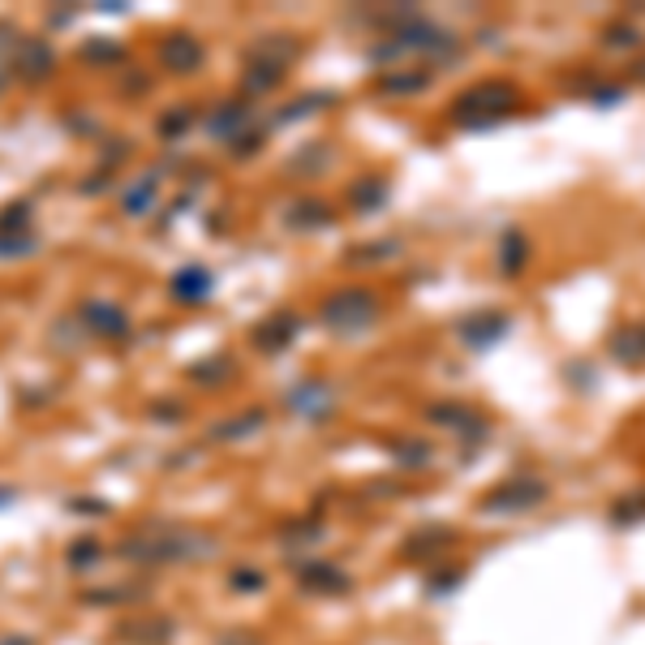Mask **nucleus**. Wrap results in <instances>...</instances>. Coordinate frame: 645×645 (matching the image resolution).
<instances>
[{
  "label": "nucleus",
  "instance_id": "nucleus-1",
  "mask_svg": "<svg viewBox=\"0 0 645 645\" xmlns=\"http://www.w3.org/2000/svg\"><path fill=\"white\" fill-rule=\"evenodd\" d=\"M121 559L129 564H199V559H212L219 551V538L207 530H194V526H173V521H155V526H142L134 534L121 538Z\"/></svg>",
  "mask_w": 645,
  "mask_h": 645
},
{
  "label": "nucleus",
  "instance_id": "nucleus-2",
  "mask_svg": "<svg viewBox=\"0 0 645 645\" xmlns=\"http://www.w3.org/2000/svg\"><path fill=\"white\" fill-rule=\"evenodd\" d=\"M517 108H521V91H517L513 83H504V78H486V83L465 87V91L452 100L447 116H452L456 129L482 134V129H495V125H504L508 116H517Z\"/></svg>",
  "mask_w": 645,
  "mask_h": 645
},
{
  "label": "nucleus",
  "instance_id": "nucleus-3",
  "mask_svg": "<svg viewBox=\"0 0 645 645\" xmlns=\"http://www.w3.org/2000/svg\"><path fill=\"white\" fill-rule=\"evenodd\" d=\"M405 52H418V56H430V61L456 65V61H460V39H456L452 30H443L439 22H430V17L418 13V17H409L405 26H396L388 43H375V48H370V61H396V56H405Z\"/></svg>",
  "mask_w": 645,
  "mask_h": 645
},
{
  "label": "nucleus",
  "instance_id": "nucleus-4",
  "mask_svg": "<svg viewBox=\"0 0 645 645\" xmlns=\"http://www.w3.org/2000/svg\"><path fill=\"white\" fill-rule=\"evenodd\" d=\"M379 315H383V306L370 289H336L319 306V322L331 336H362L379 322Z\"/></svg>",
  "mask_w": 645,
  "mask_h": 645
},
{
  "label": "nucleus",
  "instance_id": "nucleus-5",
  "mask_svg": "<svg viewBox=\"0 0 645 645\" xmlns=\"http://www.w3.org/2000/svg\"><path fill=\"white\" fill-rule=\"evenodd\" d=\"M551 499V486L534 478V473H517V478H504L495 482L482 499H478V513L486 517H521V513H534Z\"/></svg>",
  "mask_w": 645,
  "mask_h": 645
},
{
  "label": "nucleus",
  "instance_id": "nucleus-6",
  "mask_svg": "<svg viewBox=\"0 0 645 645\" xmlns=\"http://www.w3.org/2000/svg\"><path fill=\"white\" fill-rule=\"evenodd\" d=\"M508 331H513V315H504V311H473V315H465V319L456 322L460 344H465V349H473V353L495 349Z\"/></svg>",
  "mask_w": 645,
  "mask_h": 645
},
{
  "label": "nucleus",
  "instance_id": "nucleus-7",
  "mask_svg": "<svg viewBox=\"0 0 645 645\" xmlns=\"http://www.w3.org/2000/svg\"><path fill=\"white\" fill-rule=\"evenodd\" d=\"M427 418L434 422V427L456 430V434L465 439V447H473V443H482V439L491 434L486 414H478L473 405H460V401H439V405H430Z\"/></svg>",
  "mask_w": 645,
  "mask_h": 645
},
{
  "label": "nucleus",
  "instance_id": "nucleus-8",
  "mask_svg": "<svg viewBox=\"0 0 645 645\" xmlns=\"http://www.w3.org/2000/svg\"><path fill=\"white\" fill-rule=\"evenodd\" d=\"M289 409L302 422H327L336 414V392L322 379H302V383L289 388Z\"/></svg>",
  "mask_w": 645,
  "mask_h": 645
},
{
  "label": "nucleus",
  "instance_id": "nucleus-9",
  "mask_svg": "<svg viewBox=\"0 0 645 645\" xmlns=\"http://www.w3.org/2000/svg\"><path fill=\"white\" fill-rule=\"evenodd\" d=\"M298 585H302L306 594L340 598V594H349V590H353V577H349L340 564H331V559H306V564L298 568Z\"/></svg>",
  "mask_w": 645,
  "mask_h": 645
},
{
  "label": "nucleus",
  "instance_id": "nucleus-10",
  "mask_svg": "<svg viewBox=\"0 0 645 645\" xmlns=\"http://www.w3.org/2000/svg\"><path fill=\"white\" fill-rule=\"evenodd\" d=\"M607 353L620 370H645V322H620L607 336Z\"/></svg>",
  "mask_w": 645,
  "mask_h": 645
},
{
  "label": "nucleus",
  "instance_id": "nucleus-11",
  "mask_svg": "<svg viewBox=\"0 0 645 645\" xmlns=\"http://www.w3.org/2000/svg\"><path fill=\"white\" fill-rule=\"evenodd\" d=\"M298 331H302V319L289 315V311H280V315H271V319H263L254 327V349L280 353V349H289V344L298 340Z\"/></svg>",
  "mask_w": 645,
  "mask_h": 645
},
{
  "label": "nucleus",
  "instance_id": "nucleus-12",
  "mask_svg": "<svg viewBox=\"0 0 645 645\" xmlns=\"http://www.w3.org/2000/svg\"><path fill=\"white\" fill-rule=\"evenodd\" d=\"M78 319L87 322L96 336H104V340H121V336H129V315H125L121 306H112V302H87Z\"/></svg>",
  "mask_w": 645,
  "mask_h": 645
},
{
  "label": "nucleus",
  "instance_id": "nucleus-13",
  "mask_svg": "<svg viewBox=\"0 0 645 645\" xmlns=\"http://www.w3.org/2000/svg\"><path fill=\"white\" fill-rule=\"evenodd\" d=\"M452 542H456V530H447V526H422L418 534L405 542V559L409 564H427L434 555H447Z\"/></svg>",
  "mask_w": 645,
  "mask_h": 645
},
{
  "label": "nucleus",
  "instance_id": "nucleus-14",
  "mask_svg": "<svg viewBox=\"0 0 645 645\" xmlns=\"http://www.w3.org/2000/svg\"><path fill=\"white\" fill-rule=\"evenodd\" d=\"M160 61L173 65V74H194L203 65V43L194 35H168L160 48Z\"/></svg>",
  "mask_w": 645,
  "mask_h": 645
},
{
  "label": "nucleus",
  "instance_id": "nucleus-15",
  "mask_svg": "<svg viewBox=\"0 0 645 645\" xmlns=\"http://www.w3.org/2000/svg\"><path fill=\"white\" fill-rule=\"evenodd\" d=\"M298 43L289 39V35H267V39H258L250 52H245V61L250 65H271V69H289L293 61H298Z\"/></svg>",
  "mask_w": 645,
  "mask_h": 645
},
{
  "label": "nucleus",
  "instance_id": "nucleus-16",
  "mask_svg": "<svg viewBox=\"0 0 645 645\" xmlns=\"http://www.w3.org/2000/svg\"><path fill=\"white\" fill-rule=\"evenodd\" d=\"M52 48L43 43V39H22L17 43V52H13V74H22V78H48L52 74Z\"/></svg>",
  "mask_w": 645,
  "mask_h": 645
},
{
  "label": "nucleus",
  "instance_id": "nucleus-17",
  "mask_svg": "<svg viewBox=\"0 0 645 645\" xmlns=\"http://www.w3.org/2000/svg\"><path fill=\"white\" fill-rule=\"evenodd\" d=\"M526 267H530V237H526L521 228H508V232L499 237V271H504L508 280H517Z\"/></svg>",
  "mask_w": 645,
  "mask_h": 645
},
{
  "label": "nucleus",
  "instance_id": "nucleus-18",
  "mask_svg": "<svg viewBox=\"0 0 645 645\" xmlns=\"http://www.w3.org/2000/svg\"><path fill=\"white\" fill-rule=\"evenodd\" d=\"M388 181L383 177H357L353 186H349V207L357 215H375L383 203H388Z\"/></svg>",
  "mask_w": 645,
  "mask_h": 645
},
{
  "label": "nucleus",
  "instance_id": "nucleus-19",
  "mask_svg": "<svg viewBox=\"0 0 645 645\" xmlns=\"http://www.w3.org/2000/svg\"><path fill=\"white\" fill-rule=\"evenodd\" d=\"M607 521H611V530H637V526H645V486L624 491V495L611 504Z\"/></svg>",
  "mask_w": 645,
  "mask_h": 645
},
{
  "label": "nucleus",
  "instance_id": "nucleus-20",
  "mask_svg": "<svg viewBox=\"0 0 645 645\" xmlns=\"http://www.w3.org/2000/svg\"><path fill=\"white\" fill-rule=\"evenodd\" d=\"M430 83H434L430 69H396V74H383L375 87H379L383 96H422Z\"/></svg>",
  "mask_w": 645,
  "mask_h": 645
},
{
  "label": "nucleus",
  "instance_id": "nucleus-21",
  "mask_svg": "<svg viewBox=\"0 0 645 645\" xmlns=\"http://www.w3.org/2000/svg\"><path fill=\"white\" fill-rule=\"evenodd\" d=\"M173 298L177 302H203L212 298V271L207 267H186L173 276Z\"/></svg>",
  "mask_w": 645,
  "mask_h": 645
},
{
  "label": "nucleus",
  "instance_id": "nucleus-22",
  "mask_svg": "<svg viewBox=\"0 0 645 645\" xmlns=\"http://www.w3.org/2000/svg\"><path fill=\"white\" fill-rule=\"evenodd\" d=\"M250 121H254V108L224 104L212 116V121H207V129H212V134H219V138H228V142H241V129H245Z\"/></svg>",
  "mask_w": 645,
  "mask_h": 645
},
{
  "label": "nucleus",
  "instance_id": "nucleus-23",
  "mask_svg": "<svg viewBox=\"0 0 645 645\" xmlns=\"http://www.w3.org/2000/svg\"><path fill=\"white\" fill-rule=\"evenodd\" d=\"M336 215H331V207L327 203H319V199H302V203H293V212H289V224L293 228H327Z\"/></svg>",
  "mask_w": 645,
  "mask_h": 645
},
{
  "label": "nucleus",
  "instance_id": "nucleus-24",
  "mask_svg": "<svg viewBox=\"0 0 645 645\" xmlns=\"http://www.w3.org/2000/svg\"><path fill=\"white\" fill-rule=\"evenodd\" d=\"M100 559H104V542H100V538H78V542H69V551H65V564L78 568V572L96 568Z\"/></svg>",
  "mask_w": 645,
  "mask_h": 645
},
{
  "label": "nucleus",
  "instance_id": "nucleus-25",
  "mask_svg": "<svg viewBox=\"0 0 645 645\" xmlns=\"http://www.w3.org/2000/svg\"><path fill=\"white\" fill-rule=\"evenodd\" d=\"M173 633H177V629H173L168 620H138V629H121V637L134 645H160V642H168Z\"/></svg>",
  "mask_w": 645,
  "mask_h": 645
},
{
  "label": "nucleus",
  "instance_id": "nucleus-26",
  "mask_svg": "<svg viewBox=\"0 0 645 645\" xmlns=\"http://www.w3.org/2000/svg\"><path fill=\"white\" fill-rule=\"evenodd\" d=\"M603 48L607 52H633V48H642V30L633 22H611L603 30Z\"/></svg>",
  "mask_w": 645,
  "mask_h": 645
},
{
  "label": "nucleus",
  "instance_id": "nucleus-27",
  "mask_svg": "<svg viewBox=\"0 0 645 645\" xmlns=\"http://www.w3.org/2000/svg\"><path fill=\"white\" fill-rule=\"evenodd\" d=\"M319 538H322L319 521H289V526L280 530V542H284L289 551H311Z\"/></svg>",
  "mask_w": 645,
  "mask_h": 645
},
{
  "label": "nucleus",
  "instance_id": "nucleus-28",
  "mask_svg": "<svg viewBox=\"0 0 645 645\" xmlns=\"http://www.w3.org/2000/svg\"><path fill=\"white\" fill-rule=\"evenodd\" d=\"M155 194H160V177H155V173H147V177H142V186H134V190L125 194V212L147 215L151 212V203H155Z\"/></svg>",
  "mask_w": 645,
  "mask_h": 645
},
{
  "label": "nucleus",
  "instance_id": "nucleus-29",
  "mask_svg": "<svg viewBox=\"0 0 645 645\" xmlns=\"http://www.w3.org/2000/svg\"><path fill=\"white\" fill-rule=\"evenodd\" d=\"M392 456H396L401 465L422 469V465H430V443L427 439H396V443H392Z\"/></svg>",
  "mask_w": 645,
  "mask_h": 645
},
{
  "label": "nucleus",
  "instance_id": "nucleus-30",
  "mask_svg": "<svg viewBox=\"0 0 645 645\" xmlns=\"http://www.w3.org/2000/svg\"><path fill=\"white\" fill-rule=\"evenodd\" d=\"M460 585H465V568H439V572L427 577L430 598H447V594H456Z\"/></svg>",
  "mask_w": 645,
  "mask_h": 645
},
{
  "label": "nucleus",
  "instance_id": "nucleus-31",
  "mask_svg": "<svg viewBox=\"0 0 645 645\" xmlns=\"http://www.w3.org/2000/svg\"><path fill=\"white\" fill-rule=\"evenodd\" d=\"M258 427H263V414H258V409H250V414H237V422L215 427L212 434L215 439H245V434H254Z\"/></svg>",
  "mask_w": 645,
  "mask_h": 645
},
{
  "label": "nucleus",
  "instance_id": "nucleus-32",
  "mask_svg": "<svg viewBox=\"0 0 645 645\" xmlns=\"http://www.w3.org/2000/svg\"><path fill=\"white\" fill-rule=\"evenodd\" d=\"M228 585H232V594H258V590L267 585V577H263L258 568H250V564H241V568H232V577H228Z\"/></svg>",
  "mask_w": 645,
  "mask_h": 645
},
{
  "label": "nucleus",
  "instance_id": "nucleus-33",
  "mask_svg": "<svg viewBox=\"0 0 645 645\" xmlns=\"http://www.w3.org/2000/svg\"><path fill=\"white\" fill-rule=\"evenodd\" d=\"M39 250V237L35 232H13V237H0V258H26Z\"/></svg>",
  "mask_w": 645,
  "mask_h": 645
},
{
  "label": "nucleus",
  "instance_id": "nucleus-34",
  "mask_svg": "<svg viewBox=\"0 0 645 645\" xmlns=\"http://www.w3.org/2000/svg\"><path fill=\"white\" fill-rule=\"evenodd\" d=\"M142 598V585H108V594H87L91 607H116V603H134Z\"/></svg>",
  "mask_w": 645,
  "mask_h": 645
},
{
  "label": "nucleus",
  "instance_id": "nucleus-35",
  "mask_svg": "<svg viewBox=\"0 0 645 645\" xmlns=\"http://www.w3.org/2000/svg\"><path fill=\"white\" fill-rule=\"evenodd\" d=\"M13 232H30V207L26 203H13L0 215V237H13Z\"/></svg>",
  "mask_w": 645,
  "mask_h": 645
},
{
  "label": "nucleus",
  "instance_id": "nucleus-36",
  "mask_svg": "<svg viewBox=\"0 0 645 645\" xmlns=\"http://www.w3.org/2000/svg\"><path fill=\"white\" fill-rule=\"evenodd\" d=\"M564 375L572 379V392H594V383H598V370L590 362H568Z\"/></svg>",
  "mask_w": 645,
  "mask_h": 645
},
{
  "label": "nucleus",
  "instance_id": "nucleus-37",
  "mask_svg": "<svg viewBox=\"0 0 645 645\" xmlns=\"http://www.w3.org/2000/svg\"><path fill=\"white\" fill-rule=\"evenodd\" d=\"M190 121H194V112H190V108H177V112H168V116L160 121V138H181V134L190 129Z\"/></svg>",
  "mask_w": 645,
  "mask_h": 645
},
{
  "label": "nucleus",
  "instance_id": "nucleus-38",
  "mask_svg": "<svg viewBox=\"0 0 645 645\" xmlns=\"http://www.w3.org/2000/svg\"><path fill=\"white\" fill-rule=\"evenodd\" d=\"M366 245H370V250H353L349 263H379V258H392V254L401 250L396 241H366Z\"/></svg>",
  "mask_w": 645,
  "mask_h": 645
},
{
  "label": "nucleus",
  "instance_id": "nucleus-39",
  "mask_svg": "<svg viewBox=\"0 0 645 645\" xmlns=\"http://www.w3.org/2000/svg\"><path fill=\"white\" fill-rule=\"evenodd\" d=\"M232 375V357H215V362H207V366H194V379H207V383H224Z\"/></svg>",
  "mask_w": 645,
  "mask_h": 645
},
{
  "label": "nucleus",
  "instance_id": "nucleus-40",
  "mask_svg": "<svg viewBox=\"0 0 645 645\" xmlns=\"http://www.w3.org/2000/svg\"><path fill=\"white\" fill-rule=\"evenodd\" d=\"M17 43H22V39H13V30H4V39H0V91L9 87V74H13V52H17Z\"/></svg>",
  "mask_w": 645,
  "mask_h": 645
},
{
  "label": "nucleus",
  "instance_id": "nucleus-41",
  "mask_svg": "<svg viewBox=\"0 0 645 645\" xmlns=\"http://www.w3.org/2000/svg\"><path fill=\"white\" fill-rule=\"evenodd\" d=\"M219 645H263V637H258V633H250V629H232V633H224V637H219Z\"/></svg>",
  "mask_w": 645,
  "mask_h": 645
},
{
  "label": "nucleus",
  "instance_id": "nucleus-42",
  "mask_svg": "<svg viewBox=\"0 0 645 645\" xmlns=\"http://www.w3.org/2000/svg\"><path fill=\"white\" fill-rule=\"evenodd\" d=\"M0 645H35L30 637H0Z\"/></svg>",
  "mask_w": 645,
  "mask_h": 645
},
{
  "label": "nucleus",
  "instance_id": "nucleus-43",
  "mask_svg": "<svg viewBox=\"0 0 645 645\" xmlns=\"http://www.w3.org/2000/svg\"><path fill=\"white\" fill-rule=\"evenodd\" d=\"M13 499H17L13 491H0V508H4V504H13Z\"/></svg>",
  "mask_w": 645,
  "mask_h": 645
},
{
  "label": "nucleus",
  "instance_id": "nucleus-44",
  "mask_svg": "<svg viewBox=\"0 0 645 645\" xmlns=\"http://www.w3.org/2000/svg\"><path fill=\"white\" fill-rule=\"evenodd\" d=\"M633 74H637V78L645 83V61H642V65H633Z\"/></svg>",
  "mask_w": 645,
  "mask_h": 645
}]
</instances>
